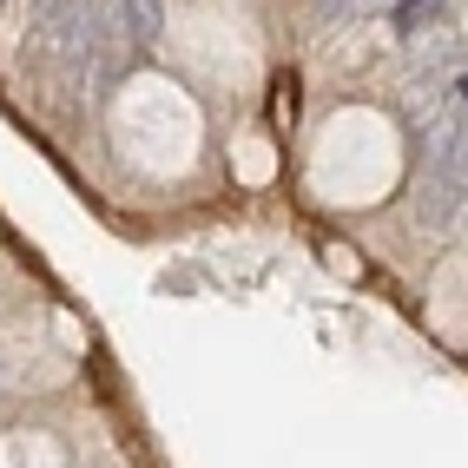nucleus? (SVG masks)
Here are the masks:
<instances>
[{"mask_svg":"<svg viewBox=\"0 0 468 468\" xmlns=\"http://www.w3.org/2000/svg\"><path fill=\"white\" fill-rule=\"evenodd\" d=\"M468 205V112H455L442 139H435V159L416 185V211L422 225H449V218Z\"/></svg>","mask_w":468,"mask_h":468,"instance_id":"obj_1","label":"nucleus"}]
</instances>
